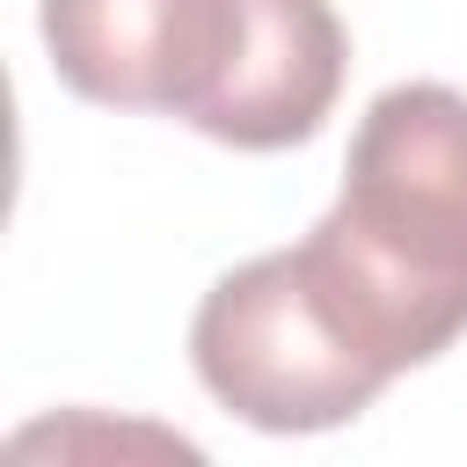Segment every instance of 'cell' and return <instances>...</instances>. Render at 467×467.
Segmentation results:
<instances>
[{
    "label": "cell",
    "mask_w": 467,
    "mask_h": 467,
    "mask_svg": "<svg viewBox=\"0 0 467 467\" xmlns=\"http://www.w3.org/2000/svg\"><path fill=\"white\" fill-rule=\"evenodd\" d=\"M299 248L387 372L452 350L467 336V95L445 80L372 95L343 153V197Z\"/></svg>",
    "instance_id": "1"
},
{
    "label": "cell",
    "mask_w": 467,
    "mask_h": 467,
    "mask_svg": "<svg viewBox=\"0 0 467 467\" xmlns=\"http://www.w3.org/2000/svg\"><path fill=\"white\" fill-rule=\"evenodd\" d=\"M190 365L219 409H234L255 431H285V438L365 416L394 379L350 336L306 248H270L226 270L190 321Z\"/></svg>",
    "instance_id": "2"
},
{
    "label": "cell",
    "mask_w": 467,
    "mask_h": 467,
    "mask_svg": "<svg viewBox=\"0 0 467 467\" xmlns=\"http://www.w3.org/2000/svg\"><path fill=\"white\" fill-rule=\"evenodd\" d=\"M36 22L73 95L190 124L234 58L241 0H44Z\"/></svg>",
    "instance_id": "3"
},
{
    "label": "cell",
    "mask_w": 467,
    "mask_h": 467,
    "mask_svg": "<svg viewBox=\"0 0 467 467\" xmlns=\"http://www.w3.org/2000/svg\"><path fill=\"white\" fill-rule=\"evenodd\" d=\"M343 66H350V36L328 0H241L234 58L190 124L241 153L299 146L336 109Z\"/></svg>",
    "instance_id": "4"
}]
</instances>
